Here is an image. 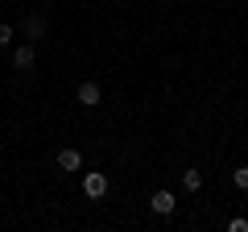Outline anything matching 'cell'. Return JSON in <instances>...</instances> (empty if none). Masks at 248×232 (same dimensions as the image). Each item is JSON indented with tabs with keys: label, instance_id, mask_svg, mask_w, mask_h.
Instances as JSON below:
<instances>
[{
	"label": "cell",
	"instance_id": "cell-1",
	"mask_svg": "<svg viewBox=\"0 0 248 232\" xmlns=\"http://www.w3.org/2000/svg\"><path fill=\"white\" fill-rule=\"evenodd\" d=\"M83 195H87V199H104L108 195V174L87 170V174H83Z\"/></svg>",
	"mask_w": 248,
	"mask_h": 232
},
{
	"label": "cell",
	"instance_id": "cell-2",
	"mask_svg": "<svg viewBox=\"0 0 248 232\" xmlns=\"http://www.w3.org/2000/svg\"><path fill=\"white\" fill-rule=\"evenodd\" d=\"M71 170H83V153L79 149H58V174H71Z\"/></svg>",
	"mask_w": 248,
	"mask_h": 232
},
{
	"label": "cell",
	"instance_id": "cell-3",
	"mask_svg": "<svg viewBox=\"0 0 248 232\" xmlns=\"http://www.w3.org/2000/svg\"><path fill=\"white\" fill-rule=\"evenodd\" d=\"M149 207H153V212H157V215H170V212H174V207H178V199L170 195V191H153Z\"/></svg>",
	"mask_w": 248,
	"mask_h": 232
},
{
	"label": "cell",
	"instance_id": "cell-4",
	"mask_svg": "<svg viewBox=\"0 0 248 232\" xmlns=\"http://www.w3.org/2000/svg\"><path fill=\"white\" fill-rule=\"evenodd\" d=\"M13 66H17V71H33V46H17V50H13Z\"/></svg>",
	"mask_w": 248,
	"mask_h": 232
},
{
	"label": "cell",
	"instance_id": "cell-5",
	"mask_svg": "<svg viewBox=\"0 0 248 232\" xmlns=\"http://www.w3.org/2000/svg\"><path fill=\"white\" fill-rule=\"evenodd\" d=\"M99 99H104V96H99V83H79V104H87V108H95L99 104Z\"/></svg>",
	"mask_w": 248,
	"mask_h": 232
},
{
	"label": "cell",
	"instance_id": "cell-6",
	"mask_svg": "<svg viewBox=\"0 0 248 232\" xmlns=\"http://www.w3.org/2000/svg\"><path fill=\"white\" fill-rule=\"evenodd\" d=\"M42 33H46V21L42 17H25V37H29V42H37Z\"/></svg>",
	"mask_w": 248,
	"mask_h": 232
},
{
	"label": "cell",
	"instance_id": "cell-7",
	"mask_svg": "<svg viewBox=\"0 0 248 232\" xmlns=\"http://www.w3.org/2000/svg\"><path fill=\"white\" fill-rule=\"evenodd\" d=\"M182 187L186 191H199V187H203V170H182Z\"/></svg>",
	"mask_w": 248,
	"mask_h": 232
},
{
	"label": "cell",
	"instance_id": "cell-8",
	"mask_svg": "<svg viewBox=\"0 0 248 232\" xmlns=\"http://www.w3.org/2000/svg\"><path fill=\"white\" fill-rule=\"evenodd\" d=\"M232 182H236L240 191H248V166H236V170H232Z\"/></svg>",
	"mask_w": 248,
	"mask_h": 232
},
{
	"label": "cell",
	"instance_id": "cell-9",
	"mask_svg": "<svg viewBox=\"0 0 248 232\" xmlns=\"http://www.w3.org/2000/svg\"><path fill=\"white\" fill-rule=\"evenodd\" d=\"M13 42V25H0V46H9Z\"/></svg>",
	"mask_w": 248,
	"mask_h": 232
},
{
	"label": "cell",
	"instance_id": "cell-10",
	"mask_svg": "<svg viewBox=\"0 0 248 232\" xmlns=\"http://www.w3.org/2000/svg\"><path fill=\"white\" fill-rule=\"evenodd\" d=\"M228 228H232V232H248V220H232Z\"/></svg>",
	"mask_w": 248,
	"mask_h": 232
}]
</instances>
